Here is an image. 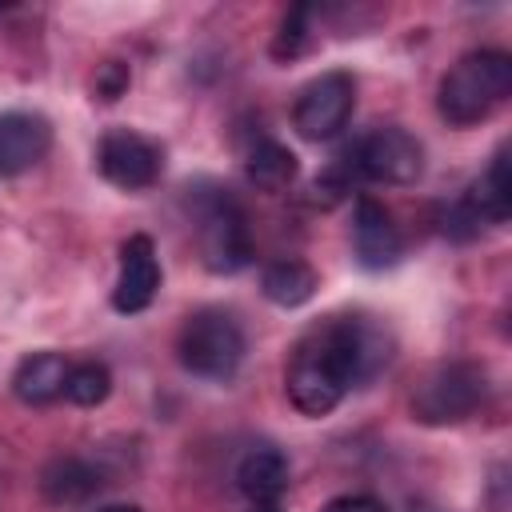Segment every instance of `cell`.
Returning a JSON list of instances; mask_svg holds the SVG:
<instances>
[{"label": "cell", "mask_w": 512, "mask_h": 512, "mask_svg": "<svg viewBox=\"0 0 512 512\" xmlns=\"http://www.w3.org/2000/svg\"><path fill=\"white\" fill-rule=\"evenodd\" d=\"M108 392H112V372H108V364H100V360H80V364L68 368L64 396H68L72 404L96 408V404L108 400Z\"/></svg>", "instance_id": "cell-18"}, {"label": "cell", "mask_w": 512, "mask_h": 512, "mask_svg": "<svg viewBox=\"0 0 512 512\" xmlns=\"http://www.w3.org/2000/svg\"><path fill=\"white\" fill-rule=\"evenodd\" d=\"M260 292L276 308H300V304H308L316 296V272L304 260H296V256H280V260L264 264Z\"/></svg>", "instance_id": "cell-16"}, {"label": "cell", "mask_w": 512, "mask_h": 512, "mask_svg": "<svg viewBox=\"0 0 512 512\" xmlns=\"http://www.w3.org/2000/svg\"><path fill=\"white\" fill-rule=\"evenodd\" d=\"M356 176L380 184H416L424 172V148L404 128H376L348 148Z\"/></svg>", "instance_id": "cell-6"}, {"label": "cell", "mask_w": 512, "mask_h": 512, "mask_svg": "<svg viewBox=\"0 0 512 512\" xmlns=\"http://www.w3.org/2000/svg\"><path fill=\"white\" fill-rule=\"evenodd\" d=\"M196 248L204 268L220 276H232L252 260L244 208L220 188H212L208 196H196Z\"/></svg>", "instance_id": "cell-4"}, {"label": "cell", "mask_w": 512, "mask_h": 512, "mask_svg": "<svg viewBox=\"0 0 512 512\" xmlns=\"http://www.w3.org/2000/svg\"><path fill=\"white\" fill-rule=\"evenodd\" d=\"M352 108H356V80L348 72H324L312 84H304V92L296 96L292 128L304 140H332L352 120Z\"/></svg>", "instance_id": "cell-7"}, {"label": "cell", "mask_w": 512, "mask_h": 512, "mask_svg": "<svg viewBox=\"0 0 512 512\" xmlns=\"http://www.w3.org/2000/svg\"><path fill=\"white\" fill-rule=\"evenodd\" d=\"M244 328L224 308H200L184 320L176 336V356L184 372L200 380H232L244 364Z\"/></svg>", "instance_id": "cell-3"}, {"label": "cell", "mask_w": 512, "mask_h": 512, "mask_svg": "<svg viewBox=\"0 0 512 512\" xmlns=\"http://www.w3.org/2000/svg\"><path fill=\"white\" fill-rule=\"evenodd\" d=\"M100 468H92L88 460H80V456H60V460H52L48 468H44V476H40V492L52 500V504H60V508H76V504H84V500H92L96 492H100Z\"/></svg>", "instance_id": "cell-15"}, {"label": "cell", "mask_w": 512, "mask_h": 512, "mask_svg": "<svg viewBox=\"0 0 512 512\" xmlns=\"http://www.w3.org/2000/svg\"><path fill=\"white\" fill-rule=\"evenodd\" d=\"M320 512H388V508H384V500H376V496L352 492V496H336V500H328Z\"/></svg>", "instance_id": "cell-21"}, {"label": "cell", "mask_w": 512, "mask_h": 512, "mask_svg": "<svg viewBox=\"0 0 512 512\" xmlns=\"http://www.w3.org/2000/svg\"><path fill=\"white\" fill-rule=\"evenodd\" d=\"M312 16H316V8H292L284 16V24H280V32L272 40V56L276 60H292V56H300L308 48V40H312Z\"/></svg>", "instance_id": "cell-19"}, {"label": "cell", "mask_w": 512, "mask_h": 512, "mask_svg": "<svg viewBox=\"0 0 512 512\" xmlns=\"http://www.w3.org/2000/svg\"><path fill=\"white\" fill-rule=\"evenodd\" d=\"M96 168L108 184H116L124 192H144L164 172V148L156 140L132 132V128H112L100 136Z\"/></svg>", "instance_id": "cell-8"}, {"label": "cell", "mask_w": 512, "mask_h": 512, "mask_svg": "<svg viewBox=\"0 0 512 512\" xmlns=\"http://www.w3.org/2000/svg\"><path fill=\"white\" fill-rule=\"evenodd\" d=\"M352 252L360 260V268L368 272H380V268H392L404 252V240H400V228L392 224V212L372 200V196H360L356 200V212H352Z\"/></svg>", "instance_id": "cell-10"}, {"label": "cell", "mask_w": 512, "mask_h": 512, "mask_svg": "<svg viewBox=\"0 0 512 512\" xmlns=\"http://www.w3.org/2000/svg\"><path fill=\"white\" fill-rule=\"evenodd\" d=\"M252 512H280L276 504H264V508H252Z\"/></svg>", "instance_id": "cell-23"}, {"label": "cell", "mask_w": 512, "mask_h": 512, "mask_svg": "<svg viewBox=\"0 0 512 512\" xmlns=\"http://www.w3.org/2000/svg\"><path fill=\"white\" fill-rule=\"evenodd\" d=\"M128 84H132V72H128L124 60H104V64L96 68V76H92V92H96L104 104H116V100L128 92Z\"/></svg>", "instance_id": "cell-20"}, {"label": "cell", "mask_w": 512, "mask_h": 512, "mask_svg": "<svg viewBox=\"0 0 512 512\" xmlns=\"http://www.w3.org/2000/svg\"><path fill=\"white\" fill-rule=\"evenodd\" d=\"M160 292V260H156V244L152 236L136 232L120 244V276L112 288V308L124 316L144 312Z\"/></svg>", "instance_id": "cell-9"}, {"label": "cell", "mask_w": 512, "mask_h": 512, "mask_svg": "<svg viewBox=\"0 0 512 512\" xmlns=\"http://www.w3.org/2000/svg\"><path fill=\"white\" fill-rule=\"evenodd\" d=\"M52 148V124L40 112H0V176H20Z\"/></svg>", "instance_id": "cell-11"}, {"label": "cell", "mask_w": 512, "mask_h": 512, "mask_svg": "<svg viewBox=\"0 0 512 512\" xmlns=\"http://www.w3.org/2000/svg\"><path fill=\"white\" fill-rule=\"evenodd\" d=\"M68 368L72 364L60 352H32V356H24L16 364V372H12L16 400H24L32 408H44V404L60 400L64 396V380H68Z\"/></svg>", "instance_id": "cell-14"}, {"label": "cell", "mask_w": 512, "mask_h": 512, "mask_svg": "<svg viewBox=\"0 0 512 512\" xmlns=\"http://www.w3.org/2000/svg\"><path fill=\"white\" fill-rule=\"evenodd\" d=\"M512 92V56L500 48L464 52L440 80V116L452 128H468L488 120Z\"/></svg>", "instance_id": "cell-2"}, {"label": "cell", "mask_w": 512, "mask_h": 512, "mask_svg": "<svg viewBox=\"0 0 512 512\" xmlns=\"http://www.w3.org/2000/svg\"><path fill=\"white\" fill-rule=\"evenodd\" d=\"M464 212V220L472 228L480 224H504L508 208H512V176H508V156L496 152L492 164L472 180V188L464 192V200L456 204Z\"/></svg>", "instance_id": "cell-12"}, {"label": "cell", "mask_w": 512, "mask_h": 512, "mask_svg": "<svg viewBox=\"0 0 512 512\" xmlns=\"http://www.w3.org/2000/svg\"><path fill=\"white\" fill-rule=\"evenodd\" d=\"M288 476L292 468L280 448H252L236 468V488L256 508H264V504H280V496L288 492Z\"/></svg>", "instance_id": "cell-13"}, {"label": "cell", "mask_w": 512, "mask_h": 512, "mask_svg": "<svg viewBox=\"0 0 512 512\" xmlns=\"http://www.w3.org/2000/svg\"><path fill=\"white\" fill-rule=\"evenodd\" d=\"M100 512H140L136 504H108V508H100Z\"/></svg>", "instance_id": "cell-22"}, {"label": "cell", "mask_w": 512, "mask_h": 512, "mask_svg": "<svg viewBox=\"0 0 512 512\" xmlns=\"http://www.w3.org/2000/svg\"><path fill=\"white\" fill-rule=\"evenodd\" d=\"M296 168H300L296 164V152L284 148L280 140H260L248 152V160H244V172H248V180L260 192H284L296 180Z\"/></svg>", "instance_id": "cell-17"}, {"label": "cell", "mask_w": 512, "mask_h": 512, "mask_svg": "<svg viewBox=\"0 0 512 512\" xmlns=\"http://www.w3.org/2000/svg\"><path fill=\"white\" fill-rule=\"evenodd\" d=\"M384 364H388V344L372 324L356 316H332L296 344L284 372L288 400L304 416H328L348 396L352 384L376 376Z\"/></svg>", "instance_id": "cell-1"}, {"label": "cell", "mask_w": 512, "mask_h": 512, "mask_svg": "<svg viewBox=\"0 0 512 512\" xmlns=\"http://www.w3.org/2000/svg\"><path fill=\"white\" fill-rule=\"evenodd\" d=\"M484 368L468 360H452L432 368L412 392V416L420 424H460L484 400Z\"/></svg>", "instance_id": "cell-5"}]
</instances>
